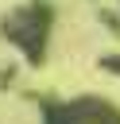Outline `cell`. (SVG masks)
Returning <instances> with one entry per match:
<instances>
[{
	"instance_id": "1",
	"label": "cell",
	"mask_w": 120,
	"mask_h": 124,
	"mask_svg": "<svg viewBox=\"0 0 120 124\" xmlns=\"http://www.w3.org/2000/svg\"><path fill=\"white\" fill-rule=\"evenodd\" d=\"M4 35L31 58V62H43V50H46V35H50V8L43 0L27 4V8H15L8 19H4Z\"/></svg>"
},
{
	"instance_id": "2",
	"label": "cell",
	"mask_w": 120,
	"mask_h": 124,
	"mask_svg": "<svg viewBox=\"0 0 120 124\" xmlns=\"http://www.w3.org/2000/svg\"><path fill=\"white\" fill-rule=\"evenodd\" d=\"M43 124H120V112L101 97H74V101L46 105Z\"/></svg>"
},
{
	"instance_id": "3",
	"label": "cell",
	"mask_w": 120,
	"mask_h": 124,
	"mask_svg": "<svg viewBox=\"0 0 120 124\" xmlns=\"http://www.w3.org/2000/svg\"><path fill=\"white\" fill-rule=\"evenodd\" d=\"M105 66H108V70H116V74H120V58H105Z\"/></svg>"
}]
</instances>
